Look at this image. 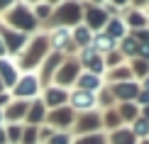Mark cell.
Returning <instances> with one entry per match:
<instances>
[{
  "label": "cell",
  "mask_w": 149,
  "mask_h": 144,
  "mask_svg": "<svg viewBox=\"0 0 149 144\" xmlns=\"http://www.w3.org/2000/svg\"><path fill=\"white\" fill-rule=\"evenodd\" d=\"M3 22L8 24L10 29H17V32H24V34L34 32V29L39 27V20L34 17L32 5H27L24 0H17V3L12 5V8H10L8 12H5Z\"/></svg>",
  "instance_id": "6da1fadb"
},
{
  "label": "cell",
  "mask_w": 149,
  "mask_h": 144,
  "mask_svg": "<svg viewBox=\"0 0 149 144\" xmlns=\"http://www.w3.org/2000/svg\"><path fill=\"white\" fill-rule=\"evenodd\" d=\"M47 51H49V34H34L32 39L27 42V47L22 49L20 66H22V68H27V71H32L34 66L44 64Z\"/></svg>",
  "instance_id": "7a4b0ae2"
},
{
  "label": "cell",
  "mask_w": 149,
  "mask_h": 144,
  "mask_svg": "<svg viewBox=\"0 0 149 144\" xmlns=\"http://www.w3.org/2000/svg\"><path fill=\"white\" fill-rule=\"evenodd\" d=\"M83 20V0H64L52 12V22L56 27H76Z\"/></svg>",
  "instance_id": "3957f363"
},
{
  "label": "cell",
  "mask_w": 149,
  "mask_h": 144,
  "mask_svg": "<svg viewBox=\"0 0 149 144\" xmlns=\"http://www.w3.org/2000/svg\"><path fill=\"white\" fill-rule=\"evenodd\" d=\"M110 15L103 10V5H93L88 0H83V24L88 29H105Z\"/></svg>",
  "instance_id": "277c9868"
},
{
  "label": "cell",
  "mask_w": 149,
  "mask_h": 144,
  "mask_svg": "<svg viewBox=\"0 0 149 144\" xmlns=\"http://www.w3.org/2000/svg\"><path fill=\"white\" fill-rule=\"evenodd\" d=\"M12 90H15L17 100H29V98H34L37 93H39V78H37L32 71H27V73H22V76L17 78V83L12 86Z\"/></svg>",
  "instance_id": "5b68a950"
},
{
  "label": "cell",
  "mask_w": 149,
  "mask_h": 144,
  "mask_svg": "<svg viewBox=\"0 0 149 144\" xmlns=\"http://www.w3.org/2000/svg\"><path fill=\"white\" fill-rule=\"evenodd\" d=\"M0 37H3V42H5V49H8L10 54H17V51H22V49L27 47V42H29V37L24 34V32L10 29L5 22H0Z\"/></svg>",
  "instance_id": "8992f818"
},
{
  "label": "cell",
  "mask_w": 149,
  "mask_h": 144,
  "mask_svg": "<svg viewBox=\"0 0 149 144\" xmlns=\"http://www.w3.org/2000/svg\"><path fill=\"white\" fill-rule=\"evenodd\" d=\"M78 68H81V61L78 59H66L64 64L59 66V71L54 73V81H56V86L59 88H64V86H69L73 83L81 73H78Z\"/></svg>",
  "instance_id": "52a82bcc"
},
{
  "label": "cell",
  "mask_w": 149,
  "mask_h": 144,
  "mask_svg": "<svg viewBox=\"0 0 149 144\" xmlns=\"http://www.w3.org/2000/svg\"><path fill=\"white\" fill-rule=\"evenodd\" d=\"M78 61L86 66V71H91V73H103V68H105V59H103V54H98L93 47H86L83 51H81Z\"/></svg>",
  "instance_id": "ba28073f"
},
{
  "label": "cell",
  "mask_w": 149,
  "mask_h": 144,
  "mask_svg": "<svg viewBox=\"0 0 149 144\" xmlns=\"http://www.w3.org/2000/svg\"><path fill=\"white\" fill-rule=\"evenodd\" d=\"M49 47H54L56 51H66V49L73 47V34L69 27H54L52 34H49Z\"/></svg>",
  "instance_id": "9c48e42d"
},
{
  "label": "cell",
  "mask_w": 149,
  "mask_h": 144,
  "mask_svg": "<svg viewBox=\"0 0 149 144\" xmlns=\"http://www.w3.org/2000/svg\"><path fill=\"white\" fill-rule=\"evenodd\" d=\"M17 78H20V71H17V64L8 56H0V81L5 83V88H12V86L17 83Z\"/></svg>",
  "instance_id": "30bf717a"
},
{
  "label": "cell",
  "mask_w": 149,
  "mask_h": 144,
  "mask_svg": "<svg viewBox=\"0 0 149 144\" xmlns=\"http://www.w3.org/2000/svg\"><path fill=\"white\" fill-rule=\"evenodd\" d=\"M127 24H125V20L122 17H110L108 20V24H105V29L103 32L110 37V39H115V42H120V39H125L127 37Z\"/></svg>",
  "instance_id": "8fae6325"
},
{
  "label": "cell",
  "mask_w": 149,
  "mask_h": 144,
  "mask_svg": "<svg viewBox=\"0 0 149 144\" xmlns=\"http://www.w3.org/2000/svg\"><path fill=\"white\" fill-rule=\"evenodd\" d=\"M115 95L117 100H122V103H130L132 98L139 95V86L134 83V81H122V83H115Z\"/></svg>",
  "instance_id": "7c38bea8"
},
{
  "label": "cell",
  "mask_w": 149,
  "mask_h": 144,
  "mask_svg": "<svg viewBox=\"0 0 149 144\" xmlns=\"http://www.w3.org/2000/svg\"><path fill=\"white\" fill-rule=\"evenodd\" d=\"M71 105H73V108H76V110H91L93 108V105H95V98H93V93H88V90H73L71 93Z\"/></svg>",
  "instance_id": "4fadbf2b"
},
{
  "label": "cell",
  "mask_w": 149,
  "mask_h": 144,
  "mask_svg": "<svg viewBox=\"0 0 149 144\" xmlns=\"http://www.w3.org/2000/svg\"><path fill=\"white\" fill-rule=\"evenodd\" d=\"M125 20L127 27H132V29H142L144 24L149 22V12L147 10H142V8H132L127 12V17H122Z\"/></svg>",
  "instance_id": "5bb4252c"
},
{
  "label": "cell",
  "mask_w": 149,
  "mask_h": 144,
  "mask_svg": "<svg viewBox=\"0 0 149 144\" xmlns=\"http://www.w3.org/2000/svg\"><path fill=\"white\" fill-rule=\"evenodd\" d=\"M71 34H73V44L81 47V49H86V47H91V44H93V29H88L83 22L76 24V27L71 29Z\"/></svg>",
  "instance_id": "9a60e30c"
},
{
  "label": "cell",
  "mask_w": 149,
  "mask_h": 144,
  "mask_svg": "<svg viewBox=\"0 0 149 144\" xmlns=\"http://www.w3.org/2000/svg\"><path fill=\"white\" fill-rule=\"evenodd\" d=\"M76 83H78V88L81 90H88V93H93V90H98L103 86V78L98 76V73H91V71H83L81 76L76 78Z\"/></svg>",
  "instance_id": "2e32d148"
},
{
  "label": "cell",
  "mask_w": 149,
  "mask_h": 144,
  "mask_svg": "<svg viewBox=\"0 0 149 144\" xmlns=\"http://www.w3.org/2000/svg\"><path fill=\"white\" fill-rule=\"evenodd\" d=\"M66 98H69V93H66L64 88H59V86H52V88H47V93H44V105L61 108V105L66 103Z\"/></svg>",
  "instance_id": "e0dca14e"
},
{
  "label": "cell",
  "mask_w": 149,
  "mask_h": 144,
  "mask_svg": "<svg viewBox=\"0 0 149 144\" xmlns=\"http://www.w3.org/2000/svg\"><path fill=\"white\" fill-rule=\"evenodd\" d=\"M115 44H117V42L110 39L105 32H98V34H93V44H91V47L95 49L98 54H110V51L115 49Z\"/></svg>",
  "instance_id": "ac0fdd59"
},
{
  "label": "cell",
  "mask_w": 149,
  "mask_h": 144,
  "mask_svg": "<svg viewBox=\"0 0 149 144\" xmlns=\"http://www.w3.org/2000/svg\"><path fill=\"white\" fill-rule=\"evenodd\" d=\"M61 64H64V56H61L59 51H54L52 56H47L44 64H42V76H44V78H52V73H56Z\"/></svg>",
  "instance_id": "d6986e66"
},
{
  "label": "cell",
  "mask_w": 149,
  "mask_h": 144,
  "mask_svg": "<svg viewBox=\"0 0 149 144\" xmlns=\"http://www.w3.org/2000/svg\"><path fill=\"white\" fill-rule=\"evenodd\" d=\"M27 110H29V103H27V100H17V103H12L10 108H8L5 117L15 122V120H20V117H24V115H27Z\"/></svg>",
  "instance_id": "ffe728a7"
},
{
  "label": "cell",
  "mask_w": 149,
  "mask_h": 144,
  "mask_svg": "<svg viewBox=\"0 0 149 144\" xmlns=\"http://www.w3.org/2000/svg\"><path fill=\"white\" fill-rule=\"evenodd\" d=\"M44 112H47V105H44V100H34L32 105H29V110H27V120L37 125V122H42L44 120Z\"/></svg>",
  "instance_id": "44dd1931"
},
{
  "label": "cell",
  "mask_w": 149,
  "mask_h": 144,
  "mask_svg": "<svg viewBox=\"0 0 149 144\" xmlns=\"http://www.w3.org/2000/svg\"><path fill=\"white\" fill-rule=\"evenodd\" d=\"M120 49H122V56H137V51H139V42L134 39L132 34H127L125 39H120Z\"/></svg>",
  "instance_id": "7402d4cb"
},
{
  "label": "cell",
  "mask_w": 149,
  "mask_h": 144,
  "mask_svg": "<svg viewBox=\"0 0 149 144\" xmlns=\"http://www.w3.org/2000/svg\"><path fill=\"white\" fill-rule=\"evenodd\" d=\"M32 12H34V17L37 20H52V12H54V5H49L47 0H42V3H37L32 5Z\"/></svg>",
  "instance_id": "603a6c76"
},
{
  "label": "cell",
  "mask_w": 149,
  "mask_h": 144,
  "mask_svg": "<svg viewBox=\"0 0 149 144\" xmlns=\"http://www.w3.org/2000/svg\"><path fill=\"white\" fill-rule=\"evenodd\" d=\"M73 120V112L69 108H56L54 110V115H52V122L54 125H69Z\"/></svg>",
  "instance_id": "cb8c5ba5"
},
{
  "label": "cell",
  "mask_w": 149,
  "mask_h": 144,
  "mask_svg": "<svg viewBox=\"0 0 149 144\" xmlns=\"http://www.w3.org/2000/svg\"><path fill=\"white\" fill-rule=\"evenodd\" d=\"M132 76H134V73H132V68H127V66H117V68H113V73H110V81H115V83H122V81H132Z\"/></svg>",
  "instance_id": "d4e9b609"
},
{
  "label": "cell",
  "mask_w": 149,
  "mask_h": 144,
  "mask_svg": "<svg viewBox=\"0 0 149 144\" xmlns=\"http://www.w3.org/2000/svg\"><path fill=\"white\" fill-rule=\"evenodd\" d=\"M100 122H103V120L95 115V112H88L86 117H81V122H78V129H83V132H86V129H93V127H98Z\"/></svg>",
  "instance_id": "484cf974"
},
{
  "label": "cell",
  "mask_w": 149,
  "mask_h": 144,
  "mask_svg": "<svg viewBox=\"0 0 149 144\" xmlns=\"http://www.w3.org/2000/svg\"><path fill=\"white\" fill-rule=\"evenodd\" d=\"M120 117H122V120H134V117H137V105H134V103H122Z\"/></svg>",
  "instance_id": "4316f807"
},
{
  "label": "cell",
  "mask_w": 149,
  "mask_h": 144,
  "mask_svg": "<svg viewBox=\"0 0 149 144\" xmlns=\"http://www.w3.org/2000/svg\"><path fill=\"white\" fill-rule=\"evenodd\" d=\"M132 73H137V76H149V61H144V59H137V61H134Z\"/></svg>",
  "instance_id": "83f0119b"
},
{
  "label": "cell",
  "mask_w": 149,
  "mask_h": 144,
  "mask_svg": "<svg viewBox=\"0 0 149 144\" xmlns=\"http://www.w3.org/2000/svg\"><path fill=\"white\" fill-rule=\"evenodd\" d=\"M115 144H132V132L130 129H120V132H115Z\"/></svg>",
  "instance_id": "f1b7e54d"
},
{
  "label": "cell",
  "mask_w": 149,
  "mask_h": 144,
  "mask_svg": "<svg viewBox=\"0 0 149 144\" xmlns=\"http://www.w3.org/2000/svg\"><path fill=\"white\" fill-rule=\"evenodd\" d=\"M132 134L147 137V134H149V122H147V120H137V122H134V132H132Z\"/></svg>",
  "instance_id": "f546056e"
},
{
  "label": "cell",
  "mask_w": 149,
  "mask_h": 144,
  "mask_svg": "<svg viewBox=\"0 0 149 144\" xmlns=\"http://www.w3.org/2000/svg\"><path fill=\"white\" fill-rule=\"evenodd\" d=\"M76 144H105V139H103V134H88L83 139H78Z\"/></svg>",
  "instance_id": "4dcf8cb0"
},
{
  "label": "cell",
  "mask_w": 149,
  "mask_h": 144,
  "mask_svg": "<svg viewBox=\"0 0 149 144\" xmlns=\"http://www.w3.org/2000/svg\"><path fill=\"white\" fill-rule=\"evenodd\" d=\"M34 139H37V129H34V127H29L27 132H24V144H32Z\"/></svg>",
  "instance_id": "1f68e13d"
},
{
  "label": "cell",
  "mask_w": 149,
  "mask_h": 144,
  "mask_svg": "<svg viewBox=\"0 0 149 144\" xmlns=\"http://www.w3.org/2000/svg\"><path fill=\"white\" fill-rule=\"evenodd\" d=\"M15 3H17V0H0V15H5V12H8Z\"/></svg>",
  "instance_id": "d6a6232c"
},
{
  "label": "cell",
  "mask_w": 149,
  "mask_h": 144,
  "mask_svg": "<svg viewBox=\"0 0 149 144\" xmlns=\"http://www.w3.org/2000/svg\"><path fill=\"white\" fill-rule=\"evenodd\" d=\"M137 56H139V59H144V61H149V44H139Z\"/></svg>",
  "instance_id": "836d02e7"
},
{
  "label": "cell",
  "mask_w": 149,
  "mask_h": 144,
  "mask_svg": "<svg viewBox=\"0 0 149 144\" xmlns=\"http://www.w3.org/2000/svg\"><path fill=\"white\" fill-rule=\"evenodd\" d=\"M108 3H113L115 8H127V5H132V0H108Z\"/></svg>",
  "instance_id": "e575fe53"
},
{
  "label": "cell",
  "mask_w": 149,
  "mask_h": 144,
  "mask_svg": "<svg viewBox=\"0 0 149 144\" xmlns=\"http://www.w3.org/2000/svg\"><path fill=\"white\" fill-rule=\"evenodd\" d=\"M137 103H142V105H149V93H147V90H144V93L139 90V95H137Z\"/></svg>",
  "instance_id": "d590c367"
},
{
  "label": "cell",
  "mask_w": 149,
  "mask_h": 144,
  "mask_svg": "<svg viewBox=\"0 0 149 144\" xmlns=\"http://www.w3.org/2000/svg\"><path fill=\"white\" fill-rule=\"evenodd\" d=\"M8 134H10V139H20L22 129H20V127H10V132H8Z\"/></svg>",
  "instance_id": "8d00e7d4"
},
{
  "label": "cell",
  "mask_w": 149,
  "mask_h": 144,
  "mask_svg": "<svg viewBox=\"0 0 149 144\" xmlns=\"http://www.w3.org/2000/svg\"><path fill=\"white\" fill-rule=\"evenodd\" d=\"M132 5H134V8H142V10H144V5H149V0H132Z\"/></svg>",
  "instance_id": "74e56055"
},
{
  "label": "cell",
  "mask_w": 149,
  "mask_h": 144,
  "mask_svg": "<svg viewBox=\"0 0 149 144\" xmlns=\"http://www.w3.org/2000/svg\"><path fill=\"white\" fill-rule=\"evenodd\" d=\"M54 144H69V137H54Z\"/></svg>",
  "instance_id": "f35d334b"
},
{
  "label": "cell",
  "mask_w": 149,
  "mask_h": 144,
  "mask_svg": "<svg viewBox=\"0 0 149 144\" xmlns=\"http://www.w3.org/2000/svg\"><path fill=\"white\" fill-rule=\"evenodd\" d=\"M5 103H10V95L8 93H0V105H5Z\"/></svg>",
  "instance_id": "ab89813d"
},
{
  "label": "cell",
  "mask_w": 149,
  "mask_h": 144,
  "mask_svg": "<svg viewBox=\"0 0 149 144\" xmlns=\"http://www.w3.org/2000/svg\"><path fill=\"white\" fill-rule=\"evenodd\" d=\"M8 54V49H5V42H3V37H0V56H5Z\"/></svg>",
  "instance_id": "60d3db41"
},
{
  "label": "cell",
  "mask_w": 149,
  "mask_h": 144,
  "mask_svg": "<svg viewBox=\"0 0 149 144\" xmlns=\"http://www.w3.org/2000/svg\"><path fill=\"white\" fill-rule=\"evenodd\" d=\"M142 88H144V90L149 93V76H144V81H142Z\"/></svg>",
  "instance_id": "b9f144b4"
},
{
  "label": "cell",
  "mask_w": 149,
  "mask_h": 144,
  "mask_svg": "<svg viewBox=\"0 0 149 144\" xmlns=\"http://www.w3.org/2000/svg\"><path fill=\"white\" fill-rule=\"evenodd\" d=\"M88 3H93V5H105L108 0H88Z\"/></svg>",
  "instance_id": "7bdbcfd3"
},
{
  "label": "cell",
  "mask_w": 149,
  "mask_h": 144,
  "mask_svg": "<svg viewBox=\"0 0 149 144\" xmlns=\"http://www.w3.org/2000/svg\"><path fill=\"white\" fill-rule=\"evenodd\" d=\"M142 115H144V120L149 122V105H147V108H144V112H142Z\"/></svg>",
  "instance_id": "ee69618b"
},
{
  "label": "cell",
  "mask_w": 149,
  "mask_h": 144,
  "mask_svg": "<svg viewBox=\"0 0 149 144\" xmlns=\"http://www.w3.org/2000/svg\"><path fill=\"white\" fill-rule=\"evenodd\" d=\"M47 3H49V5H54V8H56V5H59V3H64V0H47Z\"/></svg>",
  "instance_id": "f6af8a7d"
},
{
  "label": "cell",
  "mask_w": 149,
  "mask_h": 144,
  "mask_svg": "<svg viewBox=\"0 0 149 144\" xmlns=\"http://www.w3.org/2000/svg\"><path fill=\"white\" fill-rule=\"evenodd\" d=\"M5 139H8V137H5V132H3V129H0V144H3Z\"/></svg>",
  "instance_id": "bcb514c9"
},
{
  "label": "cell",
  "mask_w": 149,
  "mask_h": 144,
  "mask_svg": "<svg viewBox=\"0 0 149 144\" xmlns=\"http://www.w3.org/2000/svg\"><path fill=\"white\" fill-rule=\"evenodd\" d=\"M27 5H37V3H42V0H24Z\"/></svg>",
  "instance_id": "7dc6e473"
},
{
  "label": "cell",
  "mask_w": 149,
  "mask_h": 144,
  "mask_svg": "<svg viewBox=\"0 0 149 144\" xmlns=\"http://www.w3.org/2000/svg\"><path fill=\"white\" fill-rule=\"evenodd\" d=\"M0 93H5V83H3V81H0Z\"/></svg>",
  "instance_id": "c3c4849f"
},
{
  "label": "cell",
  "mask_w": 149,
  "mask_h": 144,
  "mask_svg": "<svg viewBox=\"0 0 149 144\" xmlns=\"http://www.w3.org/2000/svg\"><path fill=\"white\" fill-rule=\"evenodd\" d=\"M0 120H3V110H0Z\"/></svg>",
  "instance_id": "681fc988"
},
{
  "label": "cell",
  "mask_w": 149,
  "mask_h": 144,
  "mask_svg": "<svg viewBox=\"0 0 149 144\" xmlns=\"http://www.w3.org/2000/svg\"><path fill=\"white\" fill-rule=\"evenodd\" d=\"M147 24H149V22H147Z\"/></svg>",
  "instance_id": "f907efd6"
}]
</instances>
